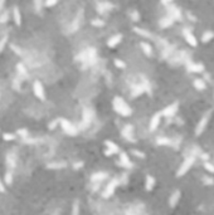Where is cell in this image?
I'll use <instances>...</instances> for the list:
<instances>
[{"label":"cell","instance_id":"obj_15","mask_svg":"<svg viewBox=\"0 0 214 215\" xmlns=\"http://www.w3.org/2000/svg\"><path fill=\"white\" fill-rule=\"evenodd\" d=\"M140 47H141V49H142V52L145 53L146 56H153V48H151V45L149 44V43H146V42H141L140 43Z\"/></svg>","mask_w":214,"mask_h":215},{"label":"cell","instance_id":"obj_38","mask_svg":"<svg viewBox=\"0 0 214 215\" xmlns=\"http://www.w3.org/2000/svg\"><path fill=\"white\" fill-rule=\"evenodd\" d=\"M132 154H133V155H136L137 157H145V155H144L142 152H140L139 150H132Z\"/></svg>","mask_w":214,"mask_h":215},{"label":"cell","instance_id":"obj_18","mask_svg":"<svg viewBox=\"0 0 214 215\" xmlns=\"http://www.w3.org/2000/svg\"><path fill=\"white\" fill-rule=\"evenodd\" d=\"M145 186H146V190H153L154 189V186H155V179L151 176V175H148L146 176V184H145Z\"/></svg>","mask_w":214,"mask_h":215},{"label":"cell","instance_id":"obj_1","mask_svg":"<svg viewBox=\"0 0 214 215\" xmlns=\"http://www.w3.org/2000/svg\"><path fill=\"white\" fill-rule=\"evenodd\" d=\"M112 106H113V108L115 111L118 113V115H121L124 117H129L131 116L132 113V110H131V107L126 103V101L121 97H115L113 101H112Z\"/></svg>","mask_w":214,"mask_h":215},{"label":"cell","instance_id":"obj_7","mask_svg":"<svg viewBox=\"0 0 214 215\" xmlns=\"http://www.w3.org/2000/svg\"><path fill=\"white\" fill-rule=\"evenodd\" d=\"M183 34H184V38H185V40L188 42L190 45H193V47H195L196 44H198V42H196V38L194 37V34L189 30V29H184L183 30Z\"/></svg>","mask_w":214,"mask_h":215},{"label":"cell","instance_id":"obj_14","mask_svg":"<svg viewBox=\"0 0 214 215\" xmlns=\"http://www.w3.org/2000/svg\"><path fill=\"white\" fill-rule=\"evenodd\" d=\"M188 68H189L190 72H196V73H199V72H203V71H204V65L200 64V63H190V64L188 65Z\"/></svg>","mask_w":214,"mask_h":215},{"label":"cell","instance_id":"obj_6","mask_svg":"<svg viewBox=\"0 0 214 215\" xmlns=\"http://www.w3.org/2000/svg\"><path fill=\"white\" fill-rule=\"evenodd\" d=\"M208 119H209V115H204L202 118H200L199 123H198V126H196V131H195V133H196L198 136L202 135V133L204 132V130H205V127H207V125H208Z\"/></svg>","mask_w":214,"mask_h":215},{"label":"cell","instance_id":"obj_22","mask_svg":"<svg viewBox=\"0 0 214 215\" xmlns=\"http://www.w3.org/2000/svg\"><path fill=\"white\" fill-rule=\"evenodd\" d=\"M172 23H174V19H172L170 15H168V17H165V18H163V19H161V22H160V25L164 26V28H165V26L171 25Z\"/></svg>","mask_w":214,"mask_h":215},{"label":"cell","instance_id":"obj_34","mask_svg":"<svg viewBox=\"0 0 214 215\" xmlns=\"http://www.w3.org/2000/svg\"><path fill=\"white\" fill-rule=\"evenodd\" d=\"M157 143L159 145H170L171 142H170V140H168V139H157Z\"/></svg>","mask_w":214,"mask_h":215},{"label":"cell","instance_id":"obj_41","mask_svg":"<svg viewBox=\"0 0 214 215\" xmlns=\"http://www.w3.org/2000/svg\"><path fill=\"white\" fill-rule=\"evenodd\" d=\"M132 19L135 20V22H137V19H139V14L136 11H133V14H132Z\"/></svg>","mask_w":214,"mask_h":215},{"label":"cell","instance_id":"obj_12","mask_svg":"<svg viewBox=\"0 0 214 215\" xmlns=\"http://www.w3.org/2000/svg\"><path fill=\"white\" fill-rule=\"evenodd\" d=\"M180 200V191L179 190H175V191H172L170 199H169V204L170 206H175L178 204V201Z\"/></svg>","mask_w":214,"mask_h":215},{"label":"cell","instance_id":"obj_10","mask_svg":"<svg viewBox=\"0 0 214 215\" xmlns=\"http://www.w3.org/2000/svg\"><path fill=\"white\" fill-rule=\"evenodd\" d=\"M121 40H122V35H121V34H115V35H112V37L109 39L107 44H109V47L113 48V47H116L117 44L121 43Z\"/></svg>","mask_w":214,"mask_h":215},{"label":"cell","instance_id":"obj_28","mask_svg":"<svg viewBox=\"0 0 214 215\" xmlns=\"http://www.w3.org/2000/svg\"><path fill=\"white\" fill-rule=\"evenodd\" d=\"M72 215H79V203L74 201L73 208H72Z\"/></svg>","mask_w":214,"mask_h":215},{"label":"cell","instance_id":"obj_29","mask_svg":"<svg viewBox=\"0 0 214 215\" xmlns=\"http://www.w3.org/2000/svg\"><path fill=\"white\" fill-rule=\"evenodd\" d=\"M17 69H18V73L20 74V76H23V77H25L26 76V72H25V68H24V65L23 64H18L17 65Z\"/></svg>","mask_w":214,"mask_h":215},{"label":"cell","instance_id":"obj_36","mask_svg":"<svg viewBox=\"0 0 214 215\" xmlns=\"http://www.w3.org/2000/svg\"><path fill=\"white\" fill-rule=\"evenodd\" d=\"M18 133H19V135L22 136V137H26V136H28V131H26L25 128H20V130H18Z\"/></svg>","mask_w":214,"mask_h":215},{"label":"cell","instance_id":"obj_33","mask_svg":"<svg viewBox=\"0 0 214 215\" xmlns=\"http://www.w3.org/2000/svg\"><path fill=\"white\" fill-rule=\"evenodd\" d=\"M6 42H8V35H4L2 39H0V52H2V50L4 49V47H5Z\"/></svg>","mask_w":214,"mask_h":215},{"label":"cell","instance_id":"obj_35","mask_svg":"<svg viewBox=\"0 0 214 215\" xmlns=\"http://www.w3.org/2000/svg\"><path fill=\"white\" fill-rule=\"evenodd\" d=\"M91 24H92V25H96V26H102V25H103V22L100 20V19H93V20L91 22Z\"/></svg>","mask_w":214,"mask_h":215},{"label":"cell","instance_id":"obj_4","mask_svg":"<svg viewBox=\"0 0 214 215\" xmlns=\"http://www.w3.org/2000/svg\"><path fill=\"white\" fill-rule=\"evenodd\" d=\"M33 91H34V95L39 100H46V92H44V88H43V84L39 82V80H35L34 84H33Z\"/></svg>","mask_w":214,"mask_h":215},{"label":"cell","instance_id":"obj_13","mask_svg":"<svg viewBox=\"0 0 214 215\" xmlns=\"http://www.w3.org/2000/svg\"><path fill=\"white\" fill-rule=\"evenodd\" d=\"M106 178H107V174H106V172L98 171V172L93 174V175L91 176V180H92L93 182H98V181H102V180H105Z\"/></svg>","mask_w":214,"mask_h":215},{"label":"cell","instance_id":"obj_23","mask_svg":"<svg viewBox=\"0 0 214 215\" xmlns=\"http://www.w3.org/2000/svg\"><path fill=\"white\" fill-rule=\"evenodd\" d=\"M213 38H214V33H213V32H210V30H208V32H205V33L202 35V42L208 43L209 40H212Z\"/></svg>","mask_w":214,"mask_h":215},{"label":"cell","instance_id":"obj_21","mask_svg":"<svg viewBox=\"0 0 214 215\" xmlns=\"http://www.w3.org/2000/svg\"><path fill=\"white\" fill-rule=\"evenodd\" d=\"M194 87L196 88V89H199V91H203L204 88H205V83H204V80L203 79H200V78H196V79H194Z\"/></svg>","mask_w":214,"mask_h":215},{"label":"cell","instance_id":"obj_42","mask_svg":"<svg viewBox=\"0 0 214 215\" xmlns=\"http://www.w3.org/2000/svg\"><path fill=\"white\" fill-rule=\"evenodd\" d=\"M58 121H59V119H56V121H54V122H52V123L49 125V127H50V128H53V127H56V125L58 123Z\"/></svg>","mask_w":214,"mask_h":215},{"label":"cell","instance_id":"obj_31","mask_svg":"<svg viewBox=\"0 0 214 215\" xmlns=\"http://www.w3.org/2000/svg\"><path fill=\"white\" fill-rule=\"evenodd\" d=\"M3 139L5 141H13V140H15V135H14V133H4Z\"/></svg>","mask_w":214,"mask_h":215},{"label":"cell","instance_id":"obj_37","mask_svg":"<svg viewBox=\"0 0 214 215\" xmlns=\"http://www.w3.org/2000/svg\"><path fill=\"white\" fill-rule=\"evenodd\" d=\"M115 64L118 67V68H125V63L122 61H120V59H115Z\"/></svg>","mask_w":214,"mask_h":215},{"label":"cell","instance_id":"obj_17","mask_svg":"<svg viewBox=\"0 0 214 215\" xmlns=\"http://www.w3.org/2000/svg\"><path fill=\"white\" fill-rule=\"evenodd\" d=\"M120 157H121V164H122L124 166H126V167H131V166H132V162L130 161V158H129V156H127L126 152L120 154Z\"/></svg>","mask_w":214,"mask_h":215},{"label":"cell","instance_id":"obj_27","mask_svg":"<svg viewBox=\"0 0 214 215\" xmlns=\"http://www.w3.org/2000/svg\"><path fill=\"white\" fill-rule=\"evenodd\" d=\"M135 32L137 33V34H140V35H142V37H146V38H150V37H153L149 32H146L145 29H141V28H135Z\"/></svg>","mask_w":214,"mask_h":215},{"label":"cell","instance_id":"obj_32","mask_svg":"<svg viewBox=\"0 0 214 215\" xmlns=\"http://www.w3.org/2000/svg\"><path fill=\"white\" fill-rule=\"evenodd\" d=\"M204 167L209 171V172H212V174H214V165L212 164V162H209V161H205V164H204Z\"/></svg>","mask_w":214,"mask_h":215},{"label":"cell","instance_id":"obj_11","mask_svg":"<svg viewBox=\"0 0 214 215\" xmlns=\"http://www.w3.org/2000/svg\"><path fill=\"white\" fill-rule=\"evenodd\" d=\"M132 131H133V127L131 125H127L125 126V128L122 130V136L130 141H133V136H132Z\"/></svg>","mask_w":214,"mask_h":215},{"label":"cell","instance_id":"obj_16","mask_svg":"<svg viewBox=\"0 0 214 215\" xmlns=\"http://www.w3.org/2000/svg\"><path fill=\"white\" fill-rule=\"evenodd\" d=\"M106 146H107V149H109V150H107V151H109L107 154H117L118 152V146L116 143H113V142L107 140L106 141Z\"/></svg>","mask_w":214,"mask_h":215},{"label":"cell","instance_id":"obj_30","mask_svg":"<svg viewBox=\"0 0 214 215\" xmlns=\"http://www.w3.org/2000/svg\"><path fill=\"white\" fill-rule=\"evenodd\" d=\"M9 19V13L8 11H4L2 15H0V24H3V23H6Z\"/></svg>","mask_w":214,"mask_h":215},{"label":"cell","instance_id":"obj_19","mask_svg":"<svg viewBox=\"0 0 214 215\" xmlns=\"http://www.w3.org/2000/svg\"><path fill=\"white\" fill-rule=\"evenodd\" d=\"M6 164H8V166H9L10 169L15 167V165H17V158H15L14 154H9V155L6 156Z\"/></svg>","mask_w":214,"mask_h":215},{"label":"cell","instance_id":"obj_40","mask_svg":"<svg viewBox=\"0 0 214 215\" xmlns=\"http://www.w3.org/2000/svg\"><path fill=\"white\" fill-rule=\"evenodd\" d=\"M0 193H5V185L2 180H0Z\"/></svg>","mask_w":214,"mask_h":215},{"label":"cell","instance_id":"obj_25","mask_svg":"<svg viewBox=\"0 0 214 215\" xmlns=\"http://www.w3.org/2000/svg\"><path fill=\"white\" fill-rule=\"evenodd\" d=\"M144 86H136V87H133V91H132V96L133 97H136L139 95H141V93H144Z\"/></svg>","mask_w":214,"mask_h":215},{"label":"cell","instance_id":"obj_3","mask_svg":"<svg viewBox=\"0 0 214 215\" xmlns=\"http://www.w3.org/2000/svg\"><path fill=\"white\" fill-rule=\"evenodd\" d=\"M59 122H61V126H62V128L64 130L65 133H68V135H71V136L77 135V128L69 122L68 119L62 118V119H59Z\"/></svg>","mask_w":214,"mask_h":215},{"label":"cell","instance_id":"obj_8","mask_svg":"<svg viewBox=\"0 0 214 215\" xmlns=\"http://www.w3.org/2000/svg\"><path fill=\"white\" fill-rule=\"evenodd\" d=\"M160 119H161V113H155V115L151 117L150 125H149V130H150L151 132L155 131V130L157 128V126H159V123H160Z\"/></svg>","mask_w":214,"mask_h":215},{"label":"cell","instance_id":"obj_39","mask_svg":"<svg viewBox=\"0 0 214 215\" xmlns=\"http://www.w3.org/2000/svg\"><path fill=\"white\" fill-rule=\"evenodd\" d=\"M57 4V0H50V2H47L44 5L46 6H53V5H56Z\"/></svg>","mask_w":214,"mask_h":215},{"label":"cell","instance_id":"obj_43","mask_svg":"<svg viewBox=\"0 0 214 215\" xmlns=\"http://www.w3.org/2000/svg\"><path fill=\"white\" fill-rule=\"evenodd\" d=\"M82 165H83L82 162H79V164H76V165H74V167H79V166H82Z\"/></svg>","mask_w":214,"mask_h":215},{"label":"cell","instance_id":"obj_44","mask_svg":"<svg viewBox=\"0 0 214 215\" xmlns=\"http://www.w3.org/2000/svg\"><path fill=\"white\" fill-rule=\"evenodd\" d=\"M3 5H4V3H3V2H0V9H2V6H3Z\"/></svg>","mask_w":214,"mask_h":215},{"label":"cell","instance_id":"obj_2","mask_svg":"<svg viewBox=\"0 0 214 215\" xmlns=\"http://www.w3.org/2000/svg\"><path fill=\"white\" fill-rule=\"evenodd\" d=\"M194 161H195V157H194V156L186 157V158L183 161V164L180 165V167H179V170H178V172H176V175H178V176H183V175H185V174L190 170V167L193 166Z\"/></svg>","mask_w":214,"mask_h":215},{"label":"cell","instance_id":"obj_26","mask_svg":"<svg viewBox=\"0 0 214 215\" xmlns=\"http://www.w3.org/2000/svg\"><path fill=\"white\" fill-rule=\"evenodd\" d=\"M64 166H65V162H50L47 165V167H49V169H61Z\"/></svg>","mask_w":214,"mask_h":215},{"label":"cell","instance_id":"obj_5","mask_svg":"<svg viewBox=\"0 0 214 215\" xmlns=\"http://www.w3.org/2000/svg\"><path fill=\"white\" fill-rule=\"evenodd\" d=\"M178 108H179L178 102H174V103L169 104L168 107H165V108L160 112V113H161V116H165V117H171V116H174V115L176 113Z\"/></svg>","mask_w":214,"mask_h":215},{"label":"cell","instance_id":"obj_9","mask_svg":"<svg viewBox=\"0 0 214 215\" xmlns=\"http://www.w3.org/2000/svg\"><path fill=\"white\" fill-rule=\"evenodd\" d=\"M117 184H118V182H117V180H116V179H113L112 181H110V182H109V185H107V187H106L105 193H103V196H105V197H109V196H111V195L113 194L115 189H116Z\"/></svg>","mask_w":214,"mask_h":215},{"label":"cell","instance_id":"obj_20","mask_svg":"<svg viewBox=\"0 0 214 215\" xmlns=\"http://www.w3.org/2000/svg\"><path fill=\"white\" fill-rule=\"evenodd\" d=\"M13 15H14V22H15V24H17V25H20V24H22V15H20L19 8H14Z\"/></svg>","mask_w":214,"mask_h":215},{"label":"cell","instance_id":"obj_24","mask_svg":"<svg viewBox=\"0 0 214 215\" xmlns=\"http://www.w3.org/2000/svg\"><path fill=\"white\" fill-rule=\"evenodd\" d=\"M4 182H5L6 185H11V182H13V172H11L10 170L5 172V176H4Z\"/></svg>","mask_w":214,"mask_h":215}]
</instances>
